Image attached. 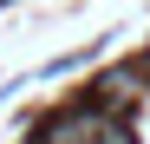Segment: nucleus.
I'll list each match as a JSON object with an SVG mask.
<instances>
[{"label": "nucleus", "instance_id": "4", "mask_svg": "<svg viewBox=\"0 0 150 144\" xmlns=\"http://www.w3.org/2000/svg\"><path fill=\"white\" fill-rule=\"evenodd\" d=\"M144 72H150V59H144Z\"/></svg>", "mask_w": 150, "mask_h": 144}, {"label": "nucleus", "instance_id": "3", "mask_svg": "<svg viewBox=\"0 0 150 144\" xmlns=\"http://www.w3.org/2000/svg\"><path fill=\"white\" fill-rule=\"evenodd\" d=\"M98 144H131V131H124L117 118H111V125H105V138H98Z\"/></svg>", "mask_w": 150, "mask_h": 144}, {"label": "nucleus", "instance_id": "2", "mask_svg": "<svg viewBox=\"0 0 150 144\" xmlns=\"http://www.w3.org/2000/svg\"><path fill=\"white\" fill-rule=\"evenodd\" d=\"M137 92H144V85H137V72H111V79H105V118H111V111H131V105H137Z\"/></svg>", "mask_w": 150, "mask_h": 144}, {"label": "nucleus", "instance_id": "1", "mask_svg": "<svg viewBox=\"0 0 150 144\" xmlns=\"http://www.w3.org/2000/svg\"><path fill=\"white\" fill-rule=\"evenodd\" d=\"M105 125H111V118L98 111V105H85V111L52 118V125H46V144H98V138H105Z\"/></svg>", "mask_w": 150, "mask_h": 144}]
</instances>
